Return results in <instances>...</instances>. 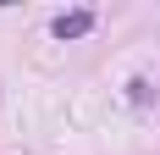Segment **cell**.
<instances>
[{
  "label": "cell",
  "mask_w": 160,
  "mask_h": 155,
  "mask_svg": "<svg viewBox=\"0 0 160 155\" xmlns=\"http://www.w3.org/2000/svg\"><path fill=\"white\" fill-rule=\"evenodd\" d=\"M94 28V11H61L55 17V39H83Z\"/></svg>",
  "instance_id": "6da1fadb"
}]
</instances>
